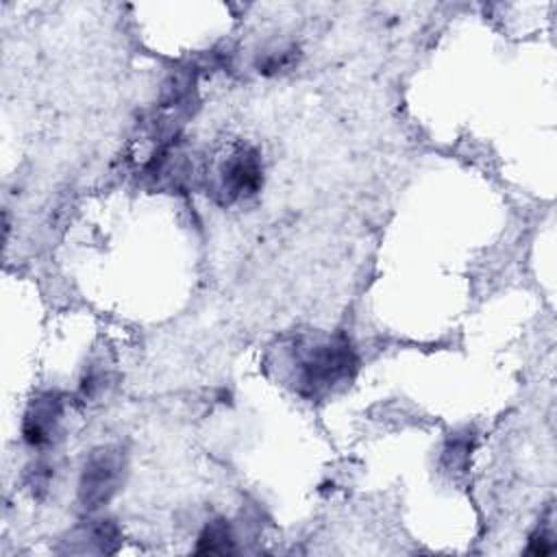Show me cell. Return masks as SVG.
<instances>
[{
	"mask_svg": "<svg viewBox=\"0 0 557 557\" xmlns=\"http://www.w3.org/2000/svg\"><path fill=\"white\" fill-rule=\"evenodd\" d=\"M357 370V355L344 335L313 339L296 348V392L318 400L348 383Z\"/></svg>",
	"mask_w": 557,
	"mask_h": 557,
	"instance_id": "obj_1",
	"label": "cell"
},
{
	"mask_svg": "<svg viewBox=\"0 0 557 557\" xmlns=\"http://www.w3.org/2000/svg\"><path fill=\"white\" fill-rule=\"evenodd\" d=\"M124 455L120 448L104 446L89 455L78 481V500L85 509L94 511L107 505L120 490L124 474Z\"/></svg>",
	"mask_w": 557,
	"mask_h": 557,
	"instance_id": "obj_2",
	"label": "cell"
},
{
	"mask_svg": "<svg viewBox=\"0 0 557 557\" xmlns=\"http://www.w3.org/2000/svg\"><path fill=\"white\" fill-rule=\"evenodd\" d=\"M233 550H235V537H233L228 520H224V518L211 520L202 529V533L196 542V548H194V553H198V555H226Z\"/></svg>",
	"mask_w": 557,
	"mask_h": 557,
	"instance_id": "obj_5",
	"label": "cell"
},
{
	"mask_svg": "<svg viewBox=\"0 0 557 557\" xmlns=\"http://www.w3.org/2000/svg\"><path fill=\"white\" fill-rule=\"evenodd\" d=\"M553 537L555 535H553L550 522H540V527L529 537L527 553H531V555H546V553H550L555 548V540Z\"/></svg>",
	"mask_w": 557,
	"mask_h": 557,
	"instance_id": "obj_6",
	"label": "cell"
},
{
	"mask_svg": "<svg viewBox=\"0 0 557 557\" xmlns=\"http://www.w3.org/2000/svg\"><path fill=\"white\" fill-rule=\"evenodd\" d=\"M263 183L261 157L250 146L233 148L215 168V191L222 202H237L259 191Z\"/></svg>",
	"mask_w": 557,
	"mask_h": 557,
	"instance_id": "obj_3",
	"label": "cell"
},
{
	"mask_svg": "<svg viewBox=\"0 0 557 557\" xmlns=\"http://www.w3.org/2000/svg\"><path fill=\"white\" fill-rule=\"evenodd\" d=\"M63 416V403L57 394H44L30 403L24 413L22 435L30 446H46L52 442Z\"/></svg>",
	"mask_w": 557,
	"mask_h": 557,
	"instance_id": "obj_4",
	"label": "cell"
}]
</instances>
